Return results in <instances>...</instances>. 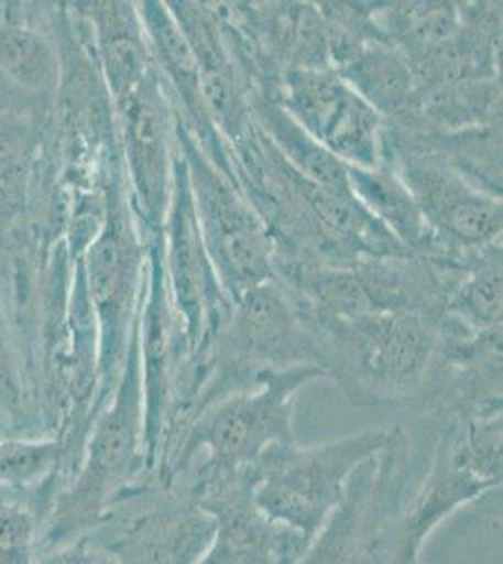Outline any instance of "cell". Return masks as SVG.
Returning <instances> with one entry per match:
<instances>
[{
    "label": "cell",
    "instance_id": "25",
    "mask_svg": "<svg viewBox=\"0 0 503 564\" xmlns=\"http://www.w3.org/2000/svg\"><path fill=\"white\" fill-rule=\"evenodd\" d=\"M61 467L63 448L57 438L0 436V486L26 491L52 481L61 494Z\"/></svg>",
    "mask_w": 503,
    "mask_h": 564
},
{
    "label": "cell",
    "instance_id": "19",
    "mask_svg": "<svg viewBox=\"0 0 503 564\" xmlns=\"http://www.w3.org/2000/svg\"><path fill=\"white\" fill-rule=\"evenodd\" d=\"M350 188L367 212L417 257H464L447 250L430 230L417 202L387 164L378 167L348 166Z\"/></svg>",
    "mask_w": 503,
    "mask_h": 564
},
{
    "label": "cell",
    "instance_id": "7",
    "mask_svg": "<svg viewBox=\"0 0 503 564\" xmlns=\"http://www.w3.org/2000/svg\"><path fill=\"white\" fill-rule=\"evenodd\" d=\"M173 132L186 162L205 249L233 305L244 292L274 281L273 238L241 188L220 174L201 153L177 111Z\"/></svg>",
    "mask_w": 503,
    "mask_h": 564
},
{
    "label": "cell",
    "instance_id": "2",
    "mask_svg": "<svg viewBox=\"0 0 503 564\" xmlns=\"http://www.w3.org/2000/svg\"><path fill=\"white\" fill-rule=\"evenodd\" d=\"M420 481L364 550L370 564H419L430 534L460 508L502 488V414L430 425Z\"/></svg>",
    "mask_w": 503,
    "mask_h": 564
},
{
    "label": "cell",
    "instance_id": "27",
    "mask_svg": "<svg viewBox=\"0 0 503 564\" xmlns=\"http://www.w3.org/2000/svg\"><path fill=\"white\" fill-rule=\"evenodd\" d=\"M36 564H117L108 545L98 532L92 531L53 552L39 555Z\"/></svg>",
    "mask_w": 503,
    "mask_h": 564
},
{
    "label": "cell",
    "instance_id": "5",
    "mask_svg": "<svg viewBox=\"0 0 503 564\" xmlns=\"http://www.w3.org/2000/svg\"><path fill=\"white\" fill-rule=\"evenodd\" d=\"M145 263L147 241L141 236L128 194H122L121 177H117L109 185L102 225L84 260L85 282L98 326L95 416L106 406L121 377L143 292Z\"/></svg>",
    "mask_w": 503,
    "mask_h": 564
},
{
    "label": "cell",
    "instance_id": "1",
    "mask_svg": "<svg viewBox=\"0 0 503 564\" xmlns=\"http://www.w3.org/2000/svg\"><path fill=\"white\" fill-rule=\"evenodd\" d=\"M156 491L162 489L149 475L145 456L135 315L119 382L90 425L76 475L55 497L40 527L39 555L89 534L102 527L117 508Z\"/></svg>",
    "mask_w": 503,
    "mask_h": 564
},
{
    "label": "cell",
    "instance_id": "10",
    "mask_svg": "<svg viewBox=\"0 0 503 564\" xmlns=\"http://www.w3.org/2000/svg\"><path fill=\"white\" fill-rule=\"evenodd\" d=\"M425 457L408 433L391 427L385 446L351 473L345 497L295 564H356L370 540L406 499Z\"/></svg>",
    "mask_w": 503,
    "mask_h": 564
},
{
    "label": "cell",
    "instance_id": "13",
    "mask_svg": "<svg viewBox=\"0 0 503 564\" xmlns=\"http://www.w3.org/2000/svg\"><path fill=\"white\" fill-rule=\"evenodd\" d=\"M254 467L181 489L215 520V536L198 564H295L310 544L305 534L271 520L255 505Z\"/></svg>",
    "mask_w": 503,
    "mask_h": 564
},
{
    "label": "cell",
    "instance_id": "11",
    "mask_svg": "<svg viewBox=\"0 0 503 564\" xmlns=\"http://www.w3.org/2000/svg\"><path fill=\"white\" fill-rule=\"evenodd\" d=\"M116 106L128 198L145 241L162 234L172 199L175 109L156 66Z\"/></svg>",
    "mask_w": 503,
    "mask_h": 564
},
{
    "label": "cell",
    "instance_id": "4",
    "mask_svg": "<svg viewBox=\"0 0 503 564\" xmlns=\"http://www.w3.org/2000/svg\"><path fill=\"white\" fill-rule=\"evenodd\" d=\"M297 307V305H295ZM299 308L326 352V371L357 406H412L438 352V324L412 313L335 321Z\"/></svg>",
    "mask_w": 503,
    "mask_h": 564
},
{
    "label": "cell",
    "instance_id": "8",
    "mask_svg": "<svg viewBox=\"0 0 503 564\" xmlns=\"http://www.w3.org/2000/svg\"><path fill=\"white\" fill-rule=\"evenodd\" d=\"M382 162L408 188L447 250L470 254L502 241V198L472 185L419 135L383 121Z\"/></svg>",
    "mask_w": 503,
    "mask_h": 564
},
{
    "label": "cell",
    "instance_id": "22",
    "mask_svg": "<svg viewBox=\"0 0 503 564\" xmlns=\"http://www.w3.org/2000/svg\"><path fill=\"white\" fill-rule=\"evenodd\" d=\"M383 121H396L414 100V74L393 45L364 42L361 52L335 72Z\"/></svg>",
    "mask_w": 503,
    "mask_h": 564
},
{
    "label": "cell",
    "instance_id": "3",
    "mask_svg": "<svg viewBox=\"0 0 503 564\" xmlns=\"http://www.w3.org/2000/svg\"><path fill=\"white\" fill-rule=\"evenodd\" d=\"M327 377L321 367L267 369L254 384L209 406L188 425L158 478L167 494L183 481L237 475L274 444L294 443V411L303 386Z\"/></svg>",
    "mask_w": 503,
    "mask_h": 564
},
{
    "label": "cell",
    "instance_id": "26",
    "mask_svg": "<svg viewBox=\"0 0 503 564\" xmlns=\"http://www.w3.org/2000/svg\"><path fill=\"white\" fill-rule=\"evenodd\" d=\"M0 61L18 82L34 89L47 87L53 79L55 66L47 45L21 29L0 34Z\"/></svg>",
    "mask_w": 503,
    "mask_h": 564
},
{
    "label": "cell",
    "instance_id": "15",
    "mask_svg": "<svg viewBox=\"0 0 503 564\" xmlns=\"http://www.w3.org/2000/svg\"><path fill=\"white\" fill-rule=\"evenodd\" d=\"M140 335L141 391H143V433L149 475L154 478L160 441L172 404L173 380L185 364L178 345L164 263V236L147 241L145 279L138 308ZM156 481V480H154Z\"/></svg>",
    "mask_w": 503,
    "mask_h": 564
},
{
    "label": "cell",
    "instance_id": "17",
    "mask_svg": "<svg viewBox=\"0 0 503 564\" xmlns=\"http://www.w3.org/2000/svg\"><path fill=\"white\" fill-rule=\"evenodd\" d=\"M135 10L145 31L154 66L164 79L177 116L183 119L186 130L196 140L210 164L239 186L230 145L220 135L207 113L201 95L198 61L194 57L181 26L166 7V2L145 0L138 2Z\"/></svg>",
    "mask_w": 503,
    "mask_h": 564
},
{
    "label": "cell",
    "instance_id": "18",
    "mask_svg": "<svg viewBox=\"0 0 503 564\" xmlns=\"http://www.w3.org/2000/svg\"><path fill=\"white\" fill-rule=\"evenodd\" d=\"M387 122L417 134H457L502 124V77L415 90L404 116Z\"/></svg>",
    "mask_w": 503,
    "mask_h": 564
},
{
    "label": "cell",
    "instance_id": "16",
    "mask_svg": "<svg viewBox=\"0 0 503 564\" xmlns=\"http://www.w3.org/2000/svg\"><path fill=\"white\" fill-rule=\"evenodd\" d=\"M173 18L198 61L199 82L210 121L228 145L242 140L252 129V85L242 70L212 2H166Z\"/></svg>",
    "mask_w": 503,
    "mask_h": 564
},
{
    "label": "cell",
    "instance_id": "20",
    "mask_svg": "<svg viewBox=\"0 0 503 564\" xmlns=\"http://www.w3.org/2000/svg\"><path fill=\"white\" fill-rule=\"evenodd\" d=\"M92 21L103 79L109 98L116 104L147 77L154 66L153 57L135 4L96 2Z\"/></svg>",
    "mask_w": 503,
    "mask_h": 564
},
{
    "label": "cell",
    "instance_id": "6",
    "mask_svg": "<svg viewBox=\"0 0 503 564\" xmlns=\"http://www.w3.org/2000/svg\"><path fill=\"white\" fill-rule=\"evenodd\" d=\"M391 430H372L303 448L274 444L254 465V499L269 518L313 540L345 497L351 473L387 444Z\"/></svg>",
    "mask_w": 503,
    "mask_h": 564
},
{
    "label": "cell",
    "instance_id": "9",
    "mask_svg": "<svg viewBox=\"0 0 503 564\" xmlns=\"http://www.w3.org/2000/svg\"><path fill=\"white\" fill-rule=\"evenodd\" d=\"M164 236V263L178 345L186 361L201 359L230 316L231 300L223 292L205 249L192 202L183 154L175 143L173 188Z\"/></svg>",
    "mask_w": 503,
    "mask_h": 564
},
{
    "label": "cell",
    "instance_id": "14",
    "mask_svg": "<svg viewBox=\"0 0 503 564\" xmlns=\"http://www.w3.org/2000/svg\"><path fill=\"white\" fill-rule=\"evenodd\" d=\"M117 564H198L215 520L181 489L130 500L95 529Z\"/></svg>",
    "mask_w": 503,
    "mask_h": 564
},
{
    "label": "cell",
    "instance_id": "24",
    "mask_svg": "<svg viewBox=\"0 0 503 564\" xmlns=\"http://www.w3.org/2000/svg\"><path fill=\"white\" fill-rule=\"evenodd\" d=\"M47 510L42 489L0 486V564H36L40 527Z\"/></svg>",
    "mask_w": 503,
    "mask_h": 564
},
{
    "label": "cell",
    "instance_id": "23",
    "mask_svg": "<svg viewBox=\"0 0 503 564\" xmlns=\"http://www.w3.org/2000/svg\"><path fill=\"white\" fill-rule=\"evenodd\" d=\"M441 318L457 322L472 334L502 329V241L473 252Z\"/></svg>",
    "mask_w": 503,
    "mask_h": 564
},
{
    "label": "cell",
    "instance_id": "12",
    "mask_svg": "<svg viewBox=\"0 0 503 564\" xmlns=\"http://www.w3.org/2000/svg\"><path fill=\"white\" fill-rule=\"evenodd\" d=\"M273 100L348 166L382 164L383 119L332 70L282 72Z\"/></svg>",
    "mask_w": 503,
    "mask_h": 564
},
{
    "label": "cell",
    "instance_id": "21",
    "mask_svg": "<svg viewBox=\"0 0 503 564\" xmlns=\"http://www.w3.org/2000/svg\"><path fill=\"white\" fill-rule=\"evenodd\" d=\"M250 113L282 159L314 185L337 194H350L348 164L306 134L286 109L271 97L252 95Z\"/></svg>",
    "mask_w": 503,
    "mask_h": 564
}]
</instances>
